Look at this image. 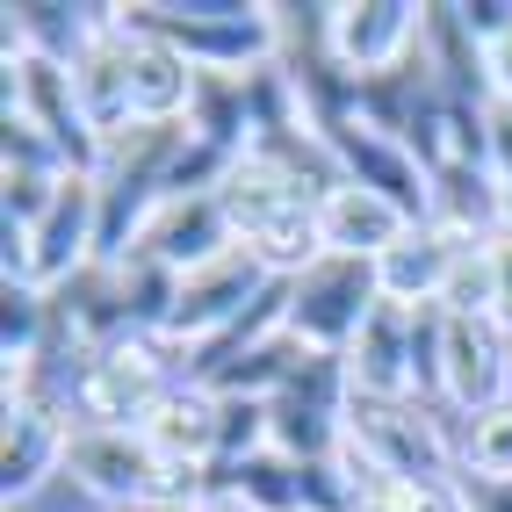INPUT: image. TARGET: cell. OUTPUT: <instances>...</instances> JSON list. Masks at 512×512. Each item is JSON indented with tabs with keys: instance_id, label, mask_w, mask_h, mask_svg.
I'll list each match as a JSON object with an SVG mask.
<instances>
[{
	"instance_id": "obj_21",
	"label": "cell",
	"mask_w": 512,
	"mask_h": 512,
	"mask_svg": "<svg viewBox=\"0 0 512 512\" xmlns=\"http://www.w3.org/2000/svg\"><path fill=\"white\" fill-rule=\"evenodd\" d=\"M217 484H231L246 505H260V512H311V498H303V462H289V455H253V462H238V469H224Z\"/></svg>"
},
{
	"instance_id": "obj_13",
	"label": "cell",
	"mask_w": 512,
	"mask_h": 512,
	"mask_svg": "<svg viewBox=\"0 0 512 512\" xmlns=\"http://www.w3.org/2000/svg\"><path fill=\"white\" fill-rule=\"evenodd\" d=\"M318 231H325V253H347V260H383L404 231H412V217L397 210L390 195H375L361 181H339L318 195Z\"/></svg>"
},
{
	"instance_id": "obj_14",
	"label": "cell",
	"mask_w": 512,
	"mask_h": 512,
	"mask_svg": "<svg viewBox=\"0 0 512 512\" xmlns=\"http://www.w3.org/2000/svg\"><path fill=\"white\" fill-rule=\"evenodd\" d=\"M159 462H181V469H217V433H224V404L210 383H174L159 404H152V419L138 426Z\"/></svg>"
},
{
	"instance_id": "obj_8",
	"label": "cell",
	"mask_w": 512,
	"mask_h": 512,
	"mask_svg": "<svg viewBox=\"0 0 512 512\" xmlns=\"http://www.w3.org/2000/svg\"><path fill=\"white\" fill-rule=\"evenodd\" d=\"M22 282L29 289H65L80 275V267H94V174H65L58 202L37 217V224H22Z\"/></svg>"
},
{
	"instance_id": "obj_24",
	"label": "cell",
	"mask_w": 512,
	"mask_h": 512,
	"mask_svg": "<svg viewBox=\"0 0 512 512\" xmlns=\"http://www.w3.org/2000/svg\"><path fill=\"white\" fill-rule=\"evenodd\" d=\"M462 505H469V512H512V484H491V476H462Z\"/></svg>"
},
{
	"instance_id": "obj_12",
	"label": "cell",
	"mask_w": 512,
	"mask_h": 512,
	"mask_svg": "<svg viewBox=\"0 0 512 512\" xmlns=\"http://www.w3.org/2000/svg\"><path fill=\"white\" fill-rule=\"evenodd\" d=\"M238 238L217 210V195H166L152 224L138 231V246H130V260H159L174 267V275H195V267H210L217 253H231Z\"/></svg>"
},
{
	"instance_id": "obj_15",
	"label": "cell",
	"mask_w": 512,
	"mask_h": 512,
	"mask_svg": "<svg viewBox=\"0 0 512 512\" xmlns=\"http://www.w3.org/2000/svg\"><path fill=\"white\" fill-rule=\"evenodd\" d=\"M123 29H130V116H138V123H188V109H195V65L174 44H159L152 29H138L130 15H123Z\"/></svg>"
},
{
	"instance_id": "obj_18",
	"label": "cell",
	"mask_w": 512,
	"mask_h": 512,
	"mask_svg": "<svg viewBox=\"0 0 512 512\" xmlns=\"http://www.w3.org/2000/svg\"><path fill=\"white\" fill-rule=\"evenodd\" d=\"M455 253H462L455 238H440L433 224H412L383 260H375V282H383L390 303L419 311V303H440V289H448V275H455Z\"/></svg>"
},
{
	"instance_id": "obj_3",
	"label": "cell",
	"mask_w": 512,
	"mask_h": 512,
	"mask_svg": "<svg viewBox=\"0 0 512 512\" xmlns=\"http://www.w3.org/2000/svg\"><path fill=\"white\" fill-rule=\"evenodd\" d=\"M375 303H383L375 260L325 253L318 267H303V275L289 282V339H296V347H311V354H347Z\"/></svg>"
},
{
	"instance_id": "obj_23",
	"label": "cell",
	"mask_w": 512,
	"mask_h": 512,
	"mask_svg": "<svg viewBox=\"0 0 512 512\" xmlns=\"http://www.w3.org/2000/svg\"><path fill=\"white\" fill-rule=\"evenodd\" d=\"M498 303H505L498 253H491V246H462L448 289H440V311H448V318H498Z\"/></svg>"
},
{
	"instance_id": "obj_26",
	"label": "cell",
	"mask_w": 512,
	"mask_h": 512,
	"mask_svg": "<svg viewBox=\"0 0 512 512\" xmlns=\"http://www.w3.org/2000/svg\"><path fill=\"white\" fill-rule=\"evenodd\" d=\"M195 512H260V505H246V498H238L231 484H210V491L195 498Z\"/></svg>"
},
{
	"instance_id": "obj_22",
	"label": "cell",
	"mask_w": 512,
	"mask_h": 512,
	"mask_svg": "<svg viewBox=\"0 0 512 512\" xmlns=\"http://www.w3.org/2000/svg\"><path fill=\"white\" fill-rule=\"evenodd\" d=\"M455 448H462V476L512 484V397H498L476 419H455Z\"/></svg>"
},
{
	"instance_id": "obj_11",
	"label": "cell",
	"mask_w": 512,
	"mask_h": 512,
	"mask_svg": "<svg viewBox=\"0 0 512 512\" xmlns=\"http://www.w3.org/2000/svg\"><path fill=\"white\" fill-rule=\"evenodd\" d=\"M347 397H375V404H404V397H419V375H412V311L404 303H375L361 339L347 354Z\"/></svg>"
},
{
	"instance_id": "obj_5",
	"label": "cell",
	"mask_w": 512,
	"mask_h": 512,
	"mask_svg": "<svg viewBox=\"0 0 512 512\" xmlns=\"http://www.w3.org/2000/svg\"><path fill=\"white\" fill-rule=\"evenodd\" d=\"M8 116L29 123L37 138H51L73 174H94V166H101V138L87 130L73 65H51V58H29V51L8 58Z\"/></svg>"
},
{
	"instance_id": "obj_27",
	"label": "cell",
	"mask_w": 512,
	"mask_h": 512,
	"mask_svg": "<svg viewBox=\"0 0 512 512\" xmlns=\"http://www.w3.org/2000/svg\"><path fill=\"white\" fill-rule=\"evenodd\" d=\"M138 512H195V498H145Z\"/></svg>"
},
{
	"instance_id": "obj_10",
	"label": "cell",
	"mask_w": 512,
	"mask_h": 512,
	"mask_svg": "<svg viewBox=\"0 0 512 512\" xmlns=\"http://www.w3.org/2000/svg\"><path fill=\"white\" fill-rule=\"evenodd\" d=\"M73 426H80V419H65V412H58V397L8 412V448H0V491H8V512L37 505L44 484H65Z\"/></svg>"
},
{
	"instance_id": "obj_20",
	"label": "cell",
	"mask_w": 512,
	"mask_h": 512,
	"mask_svg": "<svg viewBox=\"0 0 512 512\" xmlns=\"http://www.w3.org/2000/svg\"><path fill=\"white\" fill-rule=\"evenodd\" d=\"M275 282H296L303 267H318L325 260V231H318V202H289V210H275L253 238H238Z\"/></svg>"
},
{
	"instance_id": "obj_28",
	"label": "cell",
	"mask_w": 512,
	"mask_h": 512,
	"mask_svg": "<svg viewBox=\"0 0 512 512\" xmlns=\"http://www.w3.org/2000/svg\"><path fill=\"white\" fill-rule=\"evenodd\" d=\"M354 512H397V505H390V498H383V476H375V491H368V498H361V505H354Z\"/></svg>"
},
{
	"instance_id": "obj_6",
	"label": "cell",
	"mask_w": 512,
	"mask_h": 512,
	"mask_svg": "<svg viewBox=\"0 0 512 512\" xmlns=\"http://www.w3.org/2000/svg\"><path fill=\"white\" fill-rule=\"evenodd\" d=\"M498 397H512V332L498 318H448V339H440V412L476 419Z\"/></svg>"
},
{
	"instance_id": "obj_19",
	"label": "cell",
	"mask_w": 512,
	"mask_h": 512,
	"mask_svg": "<svg viewBox=\"0 0 512 512\" xmlns=\"http://www.w3.org/2000/svg\"><path fill=\"white\" fill-rule=\"evenodd\" d=\"M426 58H433V80L448 101H469V109H491V73H484V44L469 37L462 8L433 0L426 8Z\"/></svg>"
},
{
	"instance_id": "obj_16",
	"label": "cell",
	"mask_w": 512,
	"mask_h": 512,
	"mask_svg": "<svg viewBox=\"0 0 512 512\" xmlns=\"http://www.w3.org/2000/svg\"><path fill=\"white\" fill-rule=\"evenodd\" d=\"M73 87H80V109H87V130L101 145L116 138V130H130L138 116H130V29L123 15L109 8V29L87 44V58L73 65Z\"/></svg>"
},
{
	"instance_id": "obj_4",
	"label": "cell",
	"mask_w": 512,
	"mask_h": 512,
	"mask_svg": "<svg viewBox=\"0 0 512 512\" xmlns=\"http://www.w3.org/2000/svg\"><path fill=\"white\" fill-rule=\"evenodd\" d=\"M65 484L94 505H109V512H138L145 498L166 491V462L138 426H73Z\"/></svg>"
},
{
	"instance_id": "obj_25",
	"label": "cell",
	"mask_w": 512,
	"mask_h": 512,
	"mask_svg": "<svg viewBox=\"0 0 512 512\" xmlns=\"http://www.w3.org/2000/svg\"><path fill=\"white\" fill-rule=\"evenodd\" d=\"M484 73H491V101H512V29L484 44Z\"/></svg>"
},
{
	"instance_id": "obj_9",
	"label": "cell",
	"mask_w": 512,
	"mask_h": 512,
	"mask_svg": "<svg viewBox=\"0 0 512 512\" xmlns=\"http://www.w3.org/2000/svg\"><path fill=\"white\" fill-rule=\"evenodd\" d=\"M325 138H332V159H339V174H347V181L390 195L412 224H426V210H433V174H426V166L404 152L397 138H383V130L361 123L354 109L339 116V123H325Z\"/></svg>"
},
{
	"instance_id": "obj_7",
	"label": "cell",
	"mask_w": 512,
	"mask_h": 512,
	"mask_svg": "<svg viewBox=\"0 0 512 512\" xmlns=\"http://www.w3.org/2000/svg\"><path fill=\"white\" fill-rule=\"evenodd\" d=\"M426 37V8L412 0H332V58L354 87L397 73Z\"/></svg>"
},
{
	"instance_id": "obj_2",
	"label": "cell",
	"mask_w": 512,
	"mask_h": 512,
	"mask_svg": "<svg viewBox=\"0 0 512 512\" xmlns=\"http://www.w3.org/2000/svg\"><path fill=\"white\" fill-rule=\"evenodd\" d=\"M174 383L181 375L159 354V339L130 332V339H116V347H101L94 361L73 368V412H80V426H145L152 404Z\"/></svg>"
},
{
	"instance_id": "obj_1",
	"label": "cell",
	"mask_w": 512,
	"mask_h": 512,
	"mask_svg": "<svg viewBox=\"0 0 512 512\" xmlns=\"http://www.w3.org/2000/svg\"><path fill=\"white\" fill-rule=\"evenodd\" d=\"M159 44H174L195 73H253L275 65V15L267 0H130L123 8Z\"/></svg>"
},
{
	"instance_id": "obj_29",
	"label": "cell",
	"mask_w": 512,
	"mask_h": 512,
	"mask_svg": "<svg viewBox=\"0 0 512 512\" xmlns=\"http://www.w3.org/2000/svg\"><path fill=\"white\" fill-rule=\"evenodd\" d=\"M498 109H512V101H498Z\"/></svg>"
},
{
	"instance_id": "obj_17",
	"label": "cell",
	"mask_w": 512,
	"mask_h": 512,
	"mask_svg": "<svg viewBox=\"0 0 512 512\" xmlns=\"http://www.w3.org/2000/svg\"><path fill=\"white\" fill-rule=\"evenodd\" d=\"M289 202H311V195H303V181L289 174L282 159H267V152H238L224 188H217V210H224L231 238H253L275 210H289Z\"/></svg>"
}]
</instances>
